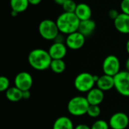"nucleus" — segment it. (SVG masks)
I'll return each instance as SVG.
<instances>
[{
    "mask_svg": "<svg viewBox=\"0 0 129 129\" xmlns=\"http://www.w3.org/2000/svg\"><path fill=\"white\" fill-rule=\"evenodd\" d=\"M129 125L128 115L122 112H117L111 116L109 125L111 129H125Z\"/></svg>",
    "mask_w": 129,
    "mask_h": 129,
    "instance_id": "10",
    "label": "nucleus"
},
{
    "mask_svg": "<svg viewBox=\"0 0 129 129\" xmlns=\"http://www.w3.org/2000/svg\"><path fill=\"white\" fill-rule=\"evenodd\" d=\"M6 98L11 102H18L23 99V91L17 87H10L5 91Z\"/></svg>",
    "mask_w": 129,
    "mask_h": 129,
    "instance_id": "18",
    "label": "nucleus"
},
{
    "mask_svg": "<svg viewBox=\"0 0 129 129\" xmlns=\"http://www.w3.org/2000/svg\"><path fill=\"white\" fill-rule=\"evenodd\" d=\"M102 70L104 74L114 77L121 71L119 59L113 54L107 56L103 61Z\"/></svg>",
    "mask_w": 129,
    "mask_h": 129,
    "instance_id": "7",
    "label": "nucleus"
},
{
    "mask_svg": "<svg viewBox=\"0 0 129 129\" xmlns=\"http://www.w3.org/2000/svg\"><path fill=\"white\" fill-rule=\"evenodd\" d=\"M67 48H68L65 43L54 42V43L49 47L48 51L52 60L63 59L67 54Z\"/></svg>",
    "mask_w": 129,
    "mask_h": 129,
    "instance_id": "11",
    "label": "nucleus"
},
{
    "mask_svg": "<svg viewBox=\"0 0 129 129\" xmlns=\"http://www.w3.org/2000/svg\"><path fill=\"white\" fill-rule=\"evenodd\" d=\"M101 110L98 105H90L87 111V115L91 118H97L101 115Z\"/></svg>",
    "mask_w": 129,
    "mask_h": 129,
    "instance_id": "22",
    "label": "nucleus"
},
{
    "mask_svg": "<svg viewBox=\"0 0 129 129\" xmlns=\"http://www.w3.org/2000/svg\"><path fill=\"white\" fill-rule=\"evenodd\" d=\"M28 63L36 70L43 71L50 68L52 60L48 51L42 48H35L28 54Z\"/></svg>",
    "mask_w": 129,
    "mask_h": 129,
    "instance_id": "1",
    "label": "nucleus"
},
{
    "mask_svg": "<svg viewBox=\"0 0 129 129\" xmlns=\"http://www.w3.org/2000/svg\"><path fill=\"white\" fill-rule=\"evenodd\" d=\"M74 13L80 21L89 20L91 19L92 15V11L91 7L88 4L84 2L77 4L76 9Z\"/></svg>",
    "mask_w": 129,
    "mask_h": 129,
    "instance_id": "15",
    "label": "nucleus"
},
{
    "mask_svg": "<svg viewBox=\"0 0 129 129\" xmlns=\"http://www.w3.org/2000/svg\"><path fill=\"white\" fill-rule=\"evenodd\" d=\"M119 14L120 13H119L118 11L116 9H110L108 12V15H109L110 18L113 20L116 19V17L119 15Z\"/></svg>",
    "mask_w": 129,
    "mask_h": 129,
    "instance_id": "26",
    "label": "nucleus"
},
{
    "mask_svg": "<svg viewBox=\"0 0 129 129\" xmlns=\"http://www.w3.org/2000/svg\"><path fill=\"white\" fill-rule=\"evenodd\" d=\"M98 77L99 76L88 72L81 73L78 74L74 79V87L79 92L88 93L94 88Z\"/></svg>",
    "mask_w": 129,
    "mask_h": 129,
    "instance_id": "3",
    "label": "nucleus"
},
{
    "mask_svg": "<svg viewBox=\"0 0 129 129\" xmlns=\"http://www.w3.org/2000/svg\"><path fill=\"white\" fill-rule=\"evenodd\" d=\"M60 33L63 35H70L78 31L80 24V20L75 13L63 12L56 20Z\"/></svg>",
    "mask_w": 129,
    "mask_h": 129,
    "instance_id": "2",
    "label": "nucleus"
},
{
    "mask_svg": "<svg viewBox=\"0 0 129 129\" xmlns=\"http://www.w3.org/2000/svg\"><path fill=\"white\" fill-rule=\"evenodd\" d=\"M86 98L90 105H100L104 99V91L98 88H94L87 93Z\"/></svg>",
    "mask_w": 129,
    "mask_h": 129,
    "instance_id": "13",
    "label": "nucleus"
},
{
    "mask_svg": "<svg viewBox=\"0 0 129 129\" xmlns=\"http://www.w3.org/2000/svg\"><path fill=\"white\" fill-rule=\"evenodd\" d=\"M97 88H100L103 91H107L114 88V77L104 74L98 77L96 82Z\"/></svg>",
    "mask_w": 129,
    "mask_h": 129,
    "instance_id": "14",
    "label": "nucleus"
},
{
    "mask_svg": "<svg viewBox=\"0 0 129 129\" xmlns=\"http://www.w3.org/2000/svg\"><path fill=\"white\" fill-rule=\"evenodd\" d=\"M31 97V94L29 91H23V99L24 100H28Z\"/></svg>",
    "mask_w": 129,
    "mask_h": 129,
    "instance_id": "28",
    "label": "nucleus"
},
{
    "mask_svg": "<svg viewBox=\"0 0 129 129\" xmlns=\"http://www.w3.org/2000/svg\"><path fill=\"white\" fill-rule=\"evenodd\" d=\"M125 68H126V70L129 72V57L126 60V62H125Z\"/></svg>",
    "mask_w": 129,
    "mask_h": 129,
    "instance_id": "32",
    "label": "nucleus"
},
{
    "mask_svg": "<svg viewBox=\"0 0 129 129\" xmlns=\"http://www.w3.org/2000/svg\"><path fill=\"white\" fill-rule=\"evenodd\" d=\"M10 88V81L8 78L6 76H1L0 77V91L4 92L6 91Z\"/></svg>",
    "mask_w": 129,
    "mask_h": 129,
    "instance_id": "24",
    "label": "nucleus"
},
{
    "mask_svg": "<svg viewBox=\"0 0 129 129\" xmlns=\"http://www.w3.org/2000/svg\"><path fill=\"white\" fill-rule=\"evenodd\" d=\"M29 5L28 0H10V7L11 10L18 14L24 12L27 9Z\"/></svg>",
    "mask_w": 129,
    "mask_h": 129,
    "instance_id": "19",
    "label": "nucleus"
},
{
    "mask_svg": "<svg viewBox=\"0 0 129 129\" xmlns=\"http://www.w3.org/2000/svg\"><path fill=\"white\" fill-rule=\"evenodd\" d=\"M114 88L117 92L124 96L129 97V72L122 70L114 76Z\"/></svg>",
    "mask_w": 129,
    "mask_h": 129,
    "instance_id": "6",
    "label": "nucleus"
},
{
    "mask_svg": "<svg viewBox=\"0 0 129 129\" xmlns=\"http://www.w3.org/2000/svg\"><path fill=\"white\" fill-rule=\"evenodd\" d=\"M90 104L83 96H75L72 98L67 104V110L73 116H82L87 114Z\"/></svg>",
    "mask_w": 129,
    "mask_h": 129,
    "instance_id": "4",
    "label": "nucleus"
},
{
    "mask_svg": "<svg viewBox=\"0 0 129 129\" xmlns=\"http://www.w3.org/2000/svg\"><path fill=\"white\" fill-rule=\"evenodd\" d=\"M75 129H91V127L86 124H79L75 127Z\"/></svg>",
    "mask_w": 129,
    "mask_h": 129,
    "instance_id": "29",
    "label": "nucleus"
},
{
    "mask_svg": "<svg viewBox=\"0 0 129 129\" xmlns=\"http://www.w3.org/2000/svg\"><path fill=\"white\" fill-rule=\"evenodd\" d=\"M67 1V0H54V2L57 4V5H63V3Z\"/></svg>",
    "mask_w": 129,
    "mask_h": 129,
    "instance_id": "31",
    "label": "nucleus"
},
{
    "mask_svg": "<svg viewBox=\"0 0 129 129\" xmlns=\"http://www.w3.org/2000/svg\"><path fill=\"white\" fill-rule=\"evenodd\" d=\"M125 48H126V51L129 54V39H128L127 42H126V45H125Z\"/></svg>",
    "mask_w": 129,
    "mask_h": 129,
    "instance_id": "33",
    "label": "nucleus"
},
{
    "mask_svg": "<svg viewBox=\"0 0 129 129\" xmlns=\"http://www.w3.org/2000/svg\"><path fill=\"white\" fill-rule=\"evenodd\" d=\"M77 4L73 0H67L66 1L63 5H62L63 10L64 12H69V13H74L76 9Z\"/></svg>",
    "mask_w": 129,
    "mask_h": 129,
    "instance_id": "21",
    "label": "nucleus"
},
{
    "mask_svg": "<svg viewBox=\"0 0 129 129\" xmlns=\"http://www.w3.org/2000/svg\"><path fill=\"white\" fill-rule=\"evenodd\" d=\"M110 125L109 122H106L103 119H98L95 121L92 125L91 126V129H109Z\"/></svg>",
    "mask_w": 129,
    "mask_h": 129,
    "instance_id": "23",
    "label": "nucleus"
},
{
    "mask_svg": "<svg viewBox=\"0 0 129 129\" xmlns=\"http://www.w3.org/2000/svg\"><path fill=\"white\" fill-rule=\"evenodd\" d=\"M39 33L40 36L48 41H54L57 36L60 33L56 21L50 19H45L39 24Z\"/></svg>",
    "mask_w": 129,
    "mask_h": 129,
    "instance_id": "5",
    "label": "nucleus"
},
{
    "mask_svg": "<svg viewBox=\"0 0 129 129\" xmlns=\"http://www.w3.org/2000/svg\"><path fill=\"white\" fill-rule=\"evenodd\" d=\"M11 15L12 17H17V16L18 15V13H17V12H16V11H12V10H11Z\"/></svg>",
    "mask_w": 129,
    "mask_h": 129,
    "instance_id": "34",
    "label": "nucleus"
},
{
    "mask_svg": "<svg viewBox=\"0 0 129 129\" xmlns=\"http://www.w3.org/2000/svg\"><path fill=\"white\" fill-rule=\"evenodd\" d=\"M85 38L86 37L84 36L81 33L76 31L67 36L65 44L69 49L79 50L84 46Z\"/></svg>",
    "mask_w": 129,
    "mask_h": 129,
    "instance_id": "9",
    "label": "nucleus"
},
{
    "mask_svg": "<svg viewBox=\"0 0 129 129\" xmlns=\"http://www.w3.org/2000/svg\"><path fill=\"white\" fill-rule=\"evenodd\" d=\"M52 129H75V127L69 117L60 116L54 122Z\"/></svg>",
    "mask_w": 129,
    "mask_h": 129,
    "instance_id": "17",
    "label": "nucleus"
},
{
    "mask_svg": "<svg viewBox=\"0 0 129 129\" xmlns=\"http://www.w3.org/2000/svg\"><path fill=\"white\" fill-rule=\"evenodd\" d=\"M65 40H66V38L64 39L63 34L60 33V34L57 36V38L54 39V42H63V43H64Z\"/></svg>",
    "mask_w": 129,
    "mask_h": 129,
    "instance_id": "27",
    "label": "nucleus"
},
{
    "mask_svg": "<svg viewBox=\"0 0 129 129\" xmlns=\"http://www.w3.org/2000/svg\"><path fill=\"white\" fill-rule=\"evenodd\" d=\"M120 9L122 13L129 15V0H122L120 4Z\"/></svg>",
    "mask_w": 129,
    "mask_h": 129,
    "instance_id": "25",
    "label": "nucleus"
},
{
    "mask_svg": "<svg viewBox=\"0 0 129 129\" xmlns=\"http://www.w3.org/2000/svg\"><path fill=\"white\" fill-rule=\"evenodd\" d=\"M95 29H96L95 22L93 20L89 19V20L80 21L78 31L81 33L84 36L88 37L94 32Z\"/></svg>",
    "mask_w": 129,
    "mask_h": 129,
    "instance_id": "16",
    "label": "nucleus"
},
{
    "mask_svg": "<svg viewBox=\"0 0 129 129\" xmlns=\"http://www.w3.org/2000/svg\"><path fill=\"white\" fill-rule=\"evenodd\" d=\"M28 1H29V5H38L42 2V0H28Z\"/></svg>",
    "mask_w": 129,
    "mask_h": 129,
    "instance_id": "30",
    "label": "nucleus"
},
{
    "mask_svg": "<svg viewBox=\"0 0 129 129\" xmlns=\"http://www.w3.org/2000/svg\"><path fill=\"white\" fill-rule=\"evenodd\" d=\"M114 26L116 29L122 34H129V15L120 13L114 20Z\"/></svg>",
    "mask_w": 129,
    "mask_h": 129,
    "instance_id": "12",
    "label": "nucleus"
},
{
    "mask_svg": "<svg viewBox=\"0 0 129 129\" xmlns=\"http://www.w3.org/2000/svg\"><path fill=\"white\" fill-rule=\"evenodd\" d=\"M50 69L51 70L53 73H57V74H60L65 71L66 63L63 59L52 60L51 65H50Z\"/></svg>",
    "mask_w": 129,
    "mask_h": 129,
    "instance_id": "20",
    "label": "nucleus"
},
{
    "mask_svg": "<svg viewBox=\"0 0 129 129\" xmlns=\"http://www.w3.org/2000/svg\"><path fill=\"white\" fill-rule=\"evenodd\" d=\"M33 84V79L30 73L26 71L18 73L14 78V86L21 90L29 91Z\"/></svg>",
    "mask_w": 129,
    "mask_h": 129,
    "instance_id": "8",
    "label": "nucleus"
}]
</instances>
